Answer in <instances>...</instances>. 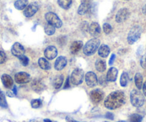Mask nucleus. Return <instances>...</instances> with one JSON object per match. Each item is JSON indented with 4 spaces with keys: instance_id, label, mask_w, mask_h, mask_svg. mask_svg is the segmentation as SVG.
I'll return each instance as SVG.
<instances>
[{
    "instance_id": "49530a36",
    "label": "nucleus",
    "mask_w": 146,
    "mask_h": 122,
    "mask_svg": "<svg viewBox=\"0 0 146 122\" xmlns=\"http://www.w3.org/2000/svg\"><path fill=\"white\" fill-rule=\"evenodd\" d=\"M44 122H52V121L51 120H50V119H44Z\"/></svg>"
},
{
    "instance_id": "412c9836",
    "label": "nucleus",
    "mask_w": 146,
    "mask_h": 122,
    "mask_svg": "<svg viewBox=\"0 0 146 122\" xmlns=\"http://www.w3.org/2000/svg\"><path fill=\"white\" fill-rule=\"evenodd\" d=\"M110 53V49L109 46H108L107 45H102L98 49L99 55L100 57H104V58L108 57Z\"/></svg>"
},
{
    "instance_id": "37998d69",
    "label": "nucleus",
    "mask_w": 146,
    "mask_h": 122,
    "mask_svg": "<svg viewBox=\"0 0 146 122\" xmlns=\"http://www.w3.org/2000/svg\"><path fill=\"white\" fill-rule=\"evenodd\" d=\"M13 92L15 95L17 94V87L15 85H14V88H13Z\"/></svg>"
},
{
    "instance_id": "473e14b6",
    "label": "nucleus",
    "mask_w": 146,
    "mask_h": 122,
    "mask_svg": "<svg viewBox=\"0 0 146 122\" xmlns=\"http://www.w3.org/2000/svg\"><path fill=\"white\" fill-rule=\"evenodd\" d=\"M102 28H103V31L105 34H110L111 33L112 31H113V27L109 23H105L102 26Z\"/></svg>"
},
{
    "instance_id": "cd10ccee",
    "label": "nucleus",
    "mask_w": 146,
    "mask_h": 122,
    "mask_svg": "<svg viewBox=\"0 0 146 122\" xmlns=\"http://www.w3.org/2000/svg\"><path fill=\"white\" fill-rule=\"evenodd\" d=\"M129 81V77L128 74L126 72H123L122 73L121 76H120V85L122 87H126L127 86V83H128Z\"/></svg>"
},
{
    "instance_id": "e433bc0d",
    "label": "nucleus",
    "mask_w": 146,
    "mask_h": 122,
    "mask_svg": "<svg viewBox=\"0 0 146 122\" xmlns=\"http://www.w3.org/2000/svg\"><path fill=\"white\" fill-rule=\"evenodd\" d=\"M108 81H107V78L105 75H102V76L100 77L99 78V83L101 85H105L107 83Z\"/></svg>"
},
{
    "instance_id": "6ab92c4d",
    "label": "nucleus",
    "mask_w": 146,
    "mask_h": 122,
    "mask_svg": "<svg viewBox=\"0 0 146 122\" xmlns=\"http://www.w3.org/2000/svg\"><path fill=\"white\" fill-rule=\"evenodd\" d=\"M1 79H2V82L5 88H10L13 86V79H12V77L9 75H8V74H3V75H2Z\"/></svg>"
},
{
    "instance_id": "1a4fd4ad",
    "label": "nucleus",
    "mask_w": 146,
    "mask_h": 122,
    "mask_svg": "<svg viewBox=\"0 0 146 122\" xmlns=\"http://www.w3.org/2000/svg\"><path fill=\"white\" fill-rule=\"evenodd\" d=\"M92 4H91L90 1H82V4L80 5L78 8V13L80 15H85L86 14L90 13L92 10Z\"/></svg>"
},
{
    "instance_id": "393cba45",
    "label": "nucleus",
    "mask_w": 146,
    "mask_h": 122,
    "mask_svg": "<svg viewBox=\"0 0 146 122\" xmlns=\"http://www.w3.org/2000/svg\"><path fill=\"white\" fill-rule=\"evenodd\" d=\"M95 68L99 72H104L106 70V62L102 60H97L95 62Z\"/></svg>"
},
{
    "instance_id": "f3484780",
    "label": "nucleus",
    "mask_w": 146,
    "mask_h": 122,
    "mask_svg": "<svg viewBox=\"0 0 146 122\" xmlns=\"http://www.w3.org/2000/svg\"><path fill=\"white\" fill-rule=\"evenodd\" d=\"M67 63V60L64 56H60L57 58L54 63V69L57 71H62Z\"/></svg>"
},
{
    "instance_id": "dca6fc26",
    "label": "nucleus",
    "mask_w": 146,
    "mask_h": 122,
    "mask_svg": "<svg viewBox=\"0 0 146 122\" xmlns=\"http://www.w3.org/2000/svg\"><path fill=\"white\" fill-rule=\"evenodd\" d=\"M32 88L36 93H41L45 88V85L39 78H35L32 83Z\"/></svg>"
},
{
    "instance_id": "72a5a7b5",
    "label": "nucleus",
    "mask_w": 146,
    "mask_h": 122,
    "mask_svg": "<svg viewBox=\"0 0 146 122\" xmlns=\"http://www.w3.org/2000/svg\"><path fill=\"white\" fill-rule=\"evenodd\" d=\"M19 60H20V63H22V65L24 66H27L29 64V58H28L27 56L22 55V57H19Z\"/></svg>"
},
{
    "instance_id": "9b49d317",
    "label": "nucleus",
    "mask_w": 146,
    "mask_h": 122,
    "mask_svg": "<svg viewBox=\"0 0 146 122\" xmlns=\"http://www.w3.org/2000/svg\"><path fill=\"white\" fill-rule=\"evenodd\" d=\"M39 6L36 2H32V3L29 4L25 9H24L23 14L25 17H31L34 16L36 12L38 11Z\"/></svg>"
},
{
    "instance_id": "a19ab883",
    "label": "nucleus",
    "mask_w": 146,
    "mask_h": 122,
    "mask_svg": "<svg viewBox=\"0 0 146 122\" xmlns=\"http://www.w3.org/2000/svg\"><path fill=\"white\" fill-rule=\"evenodd\" d=\"M143 94L146 97V81L145 82V83L143 84Z\"/></svg>"
},
{
    "instance_id": "a211bd4d",
    "label": "nucleus",
    "mask_w": 146,
    "mask_h": 122,
    "mask_svg": "<svg viewBox=\"0 0 146 122\" xmlns=\"http://www.w3.org/2000/svg\"><path fill=\"white\" fill-rule=\"evenodd\" d=\"M117 74H118V71L117 68H114V67H111L108 71V73L106 75L107 81L108 82H114L116 81L117 77Z\"/></svg>"
},
{
    "instance_id": "5701e85b",
    "label": "nucleus",
    "mask_w": 146,
    "mask_h": 122,
    "mask_svg": "<svg viewBox=\"0 0 146 122\" xmlns=\"http://www.w3.org/2000/svg\"><path fill=\"white\" fill-rule=\"evenodd\" d=\"M38 64L42 69L45 70V71H48V70L51 69V64L50 63V62L47 59L44 58V57H40L39 59Z\"/></svg>"
},
{
    "instance_id": "2eb2a0df",
    "label": "nucleus",
    "mask_w": 146,
    "mask_h": 122,
    "mask_svg": "<svg viewBox=\"0 0 146 122\" xmlns=\"http://www.w3.org/2000/svg\"><path fill=\"white\" fill-rule=\"evenodd\" d=\"M44 55L46 58H47L48 60H53L57 55V49L54 46H48L44 50Z\"/></svg>"
},
{
    "instance_id": "c85d7f7f",
    "label": "nucleus",
    "mask_w": 146,
    "mask_h": 122,
    "mask_svg": "<svg viewBox=\"0 0 146 122\" xmlns=\"http://www.w3.org/2000/svg\"><path fill=\"white\" fill-rule=\"evenodd\" d=\"M44 32L47 35H52L55 33V27L53 25L47 23L44 27Z\"/></svg>"
},
{
    "instance_id": "c756f323",
    "label": "nucleus",
    "mask_w": 146,
    "mask_h": 122,
    "mask_svg": "<svg viewBox=\"0 0 146 122\" xmlns=\"http://www.w3.org/2000/svg\"><path fill=\"white\" fill-rule=\"evenodd\" d=\"M0 106L2 108L8 107V104L7 102L5 95L2 91H0Z\"/></svg>"
},
{
    "instance_id": "20e7f679",
    "label": "nucleus",
    "mask_w": 146,
    "mask_h": 122,
    "mask_svg": "<svg viewBox=\"0 0 146 122\" xmlns=\"http://www.w3.org/2000/svg\"><path fill=\"white\" fill-rule=\"evenodd\" d=\"M84 77H85L84 71L80 68H76L72 73L70 80L72 84L75 85H80L83 82Z\"/></svg>"
},
{
    "instance_id": "bb28decb",
    "label": "nucleus",
    "mask_w": 146,
    "mask_h": 122,
    "mask_svg": "<svg viewBox=\"0 0 146 122\" xmlns=\"http://www.w3.org/2000/svg\"><path fill=\"white\" fill-rule=\"evenodd\" d=\"M59 6L64 9H69L72 6V1L71 0H58L57 1Z\"/></svg>"
},
{
    "instance_id": "79ce46f5",
    "label": "nucleus",
    "mask_w": 146,
    "mask_h": 122,
    "mask_svg": "<svg viewBox=\"0 0 146 122\" xmlns=\"http://www.w3.org/2000/svg\"><path fill=\"white\" fill-rule=\"evenodd\" d=\"M66 121H67V122H78V121H77L74 120V119H72V118H70V117L66 118Z\"/></svg>"
},
{
    "instance_id": "a878e982",
    "label": "nucleus",
    "mask_w": 146,
    "mask_h": 122,
    "mask_svg": "<svg viewBox=\"0 0 146 122\" xmlns=\"http://www.w3.org/2000/svg\"><path fill=\"white\" fill-rule=\"evenodd\" d=\"M28 6V1L27 0H18L15 2V7L18 10L25 9Z\"/></svg>"
},
{
    "instance_id": "f03ea898",
    "label": "nucleus",
    "mask_w": 146,
    "mask_h": 122,
    "mask_svg": "<svg viewBox=\"0 0 146 122\" xmlns=\"http://www.w3.org/2000/svg\"><path fill=\"white\" fill-rule=\"evenodd\" d=\"M100 44V41L98 38H93L87 42L83 47V53L85 55L91 56L96 53Z\"/></svg>"
},
{
    "instance_id": "a18cd8bd",
    "label": "nucleus",
    "mask_w": 146,
    "mask_h": 122,
    "mask_svg": "<svg viewBox=\"0 0 146 122\" xmlns=\"http://www.w3.org/2000/svg\"><path fill=\"white\" fill-rule=\"evenodd\" d=\"M7 95L9 96V97H13V93H12V92H9V91H8Z\"/></svg>"
},
{
    "instance_id": "f257e3e1",
    "label": "nucleus",
    "mask_w": 146,
    "mask_h": 122,
    "mask_svg": "<svg viewBox=\"0 0 146 122\" xmlns=\"http://www.w3.org/2000/svg\"><path fill=\"white\" fill-rule=\"evenodd\" d=\"M126 101L125 94L123 91H115L110 93L104 101V105L110 110H115L121 107Z\"/></svg>"
},
{
    "instance_id": "9d476101",
    "label": "nucleus",
    "mask_w": 146,
    "mask_h": 122,
    "mask_svg": "<svg viewBox=\"0 0 146 122\" xmlns=\"http://www.w3.org/2000/svg\"><path fill=\"white\" fill-rule=\"evenodd\" d=\"M85 79L88 86L90 87V88H93V87L96 86V85H98V77H97L96 74H95V73L92 72V71L88 72L85 74Z\"/></svg>"
},
{
    "instance_id": "6e6552de",
    "label": "nucleus",
    "mask_w": 146,
    "mask_h": 122,
    "mask_svg": "<svg viewBox=\"0 0 146 122\" xmlns=\"http://www.w3.org/2000/svg\"><path fill=\"white\" fill-rule=\"evenodd\" d=\"M130 15V12L128 9L127 8H122L119 9L118 12H117L115 16V21L117 23H121V22H125L129 18Z\"/></svg>"
},
{
    "instance_id": "423d86ee",
    "label": "nucleus",
    "mask_w": 146,
    "mask_h": 122,
    "mask_svg": "<svg viewBox=\"0 0 146 122\" xmlns=\"http://www.w3.org/2000/svg\"><path fill=\"white\" fill-rule=\"evenodd\" d=\"M45 19L49 24L53 25L54 27L60 28L62 26V20L54 12H47L45 15Z\"/></svg>"
},
{
    "instance_id": "c03bdc74",
    "label": "nucleus",
    "mask_w": 146,
    "mask_h": 122,
    "mask_svg": "<svg viewBox=\"0 0 146 122\" xmlns=\"http://www.w3.org/2000/svg\"><path fill=\"white\" fill-rule=\"evenodd\" d=\"M143 13L144 14V15H146V5H145L143 8Z\"/></svg>"
},
{
    "instance_id": "4468645a",
    "label": "nucleus",
    "mask_w": 146,
    "mask_h": 122,
    "mask_svg": "<svg viewBox=\"0 0 146 122\" xmlns=\"http://www.w3.org/2000/svg\"><path fill=\"white\" fill-rule=\"evenodd\" d=\"M88 31H89V33L92 36V37H94L95 38H98V37L101 35L100 26V25L98 22H92V23H91V25L89 26Z\"/></svg>"
},
{
    "instance_id": "ea45409f",
    "label": "nucleus",
    "mask_w": 146,
    "mask_h": 122,
    "mask_svg": "<svg viewBox=\"0 0 146 122\" xmlns=\"http://www.w3.org/2000/svg\"><path fill=\"white\" fill-rule=\"evenodd\" d=\"M70 77H67V80H66V83H65V84H64V89L70 87Z\"/></svg>"
},
{
    "instance_id": "7ed1b4c3",
    "label": "nucleus",
    "mask_w": 146,
    "mask_h": 122,
    "mask_svg": "<svg viewBox=\"0 0 146 122\" xmlns=\"http://www.w3.org/2000/svg\"><path fill=\"white\" fill-rule=\"evenodd\" d=\"M130 99L132 105L136 108L141 107L145 103L144 96L139 90H133L130 93Z\"/></svg>"
},
{
    "instance_id": "ddd939ff",
    "label": "nucleus",
    "mask_w": 146,
    "mask_h": 122,
    "mask_svg": "<svg viewBox=\"0 0 146 122\" xmlns=\"http://www.w3.org/2000/svg\"><path fill=\"white\" fill-rule=\"evenodd\" d=\"M12 55L15 57L19 58L20 57H22V55H24L25 53V47L19 43H15V44L12 45Z\"/></svg>"
},
{
    "instance_id": "4c0bfd02",
    "label": "nucleus",
    "mask_w": 146,
    "mask_h": 122,
    "mask_svg": "<svg viewBox=\"0 0 146 122\" xmlns=\"http://www.w3.org/2000/svg\"><path fill=\"white\" fill-rule=\"evenodd\" d=\"M105 117L106 118V119H110V120H113V119H114V115H113V113H111V112H107Z\"/></svg>"
},
{
    "instance_id": "39448f33",
    "label": "nucleus",
    "mask_w": 146,
    "mask_h": 122,
    "mask_svg": "<svg viewBox=\"0 0 146 122\" xmlns=\"http://www.w3.org/2000/svg\"><path fill=\"white\" fill-rule=\"evenodd\" d=\"M142 33V29L140 26H134L130 31L129 32L127 35V42L130 45H133L135 42H137L140 37Z\"/></svg>"
},
{
    "instance_id": "7c9ffc66",
    "label": "nucleus",
    "mask_w": 146,
    "mask_h": 122,
    "mask_svg": "<svg viewBox=\"0 0 146 122\" xmlns=\"http://www.w3.org/2000/svg\"><path fill=\"white\" fill-rule=\"evenodd\" d=\"M129 120H130V122H142L143 116L137 113H133V114L130 115Z\"/></svg>"
},
{
    "instance_id": "0eeeda50",
    "label": "nucleus",
    "mask_w": 146,
    "mask_h": 122,
    "mask_svg": "<svg viewBox=\"0 0 146 122\" xmlns=\"http://www.w3.org/2000/svg\"><path fill=\"white\" fill-rule=\"evenodd\" d=\"M90 97L92 103L97 104V103H99L104 99L105 93L102 90L97 88V89L92 90L90 93Z\"/></svg>"
},
{
    "instance_id": "aec40b11",
    "label": "nucleus",
    "mask_w": 146,
    "mask_h": 122,
    "mask_svg": "<svg viewBox=\"0 0 146 122\" xmlns=\"http://www.w3.org/2000/svg\"><path fill=\"white\" fill-rule=\"evenodd\" d=\"M83 43L82 41H75L72 43L70 46V52L72 54H77L82 49Z\"/></svg>"
},
{
    "instance_id": "de8ad7c7",
    "label": "nucleus",
    "mask_w": 146,
    "mask_h": 122,
    "mask_svg": "<svg viewBox=\"0 0 146 122\" xmlns=\"http://www.w3.org/2000/svg\"><path fill=\"white\" fill-rule=\"evenodd\" d=\"M118 122H125V121H118Z\"/></svg>"
},
{
    "instance_id": "f704fd0d",
    "label": "nucleus",
    "mask_w": 146,
    "mask_h": 122,
    "mask_svg": "<svg viewBox=\"0 0 146 122\" xmlns=\"http://www.w3.org/2000/svg\"><path fill=\"white\" fill-rule=\"evenodd\" d=\"M7 60L6 53L2 50H0V64H3Z\"/></svg>"
},
{
    "instance_id": "f8f14e48",
    "label": "nucleus",
    "mask_w": 146,
    "mask_h": 122,
    "mask_svg": "<svg viewBox=\"0 0 146 122\" xmlns=\"http://www.w3.org/2000/svg\"><path fill=\"white\" fill-rule=\"evenodd\" d=\"M15 80L17 83H27L31 81V76L26 72H19L15 75Z\"/></svg>"
},
{
    "instance_id": "c9c22d12",
    "label": "nucleus",
    "mask_w": 146,
    "mask_h": 122,
    "mask_svg": "<svg viewBox=\"0 0 146 122\" xmlns=\"http://www.w3.org/2000/svg\"><path fill=\"white\" fill-rule=\"evenodd\" d=\"M140 65L144 69L146 68V54L144 55L140 59Z\"/></svg>"
},
{
    "instance_id": "58836bf2",
    "label": "nucleus",
    "mask_w": 146,
    "mask_h": 122,
    "mask_svg": "<svg viewBox=\"0 0 146 122\" xmlns=\"http://www.w3.org/2000/svg\"><path fill=\"white\" fill-rule=\"evenodd\" d=\"M115 57H116V55L115 54H113L111 55V57H110V58L109 60V65H112L113 64V63H114L115 60Z\"/></svg>"
},
{
    "instance_id": "4be33fe9",
    "label": "nucleus",
    "mask_w": 146,
    "mask_h": 122,
    "mask_svg": "<svg viewBox=\"0 0 146 122\" xmlns=\"http://www.w3.org/2000/svg\"><path fill=\"white\" fill-rule=\"evenodd\" d=\"M64 81V76L62 75H59L54 77L52 81V85L55 89H59L62 86Z\"/></svg>"
},
{
    "instance_id": "b1692460",
    "label": "nucleus",
    "mask_w": 146,
    "mask_h": 122,
    "mask_svg": "<svg viewBox=\"0 0 146 122\" xmlns=\"http://www.w3.org/2000/svg\"><path fill=\"white\" fill-rule=\"evenodd\" d=\"M135 83L137 89H141L143 85V78L140 73H137L135 75Z\"/></svg>"
},
{
    "instance_id": "2f4dec72",
    "label": "nucleus",
    "mask_w": 146,
    "mask_h": 122,
    "mask_svg": "<svg viewBox=\"0 0 146 122\" xmlns=\"http://www.w3.org/2000/svg\"><path fill=\"white\" fill-rule=\"evenodd\" d=\"M42 105V101L41 99H33L31 101V106L33 109H38V108L41 107Z\"/></svg>"
}]
</instances>
